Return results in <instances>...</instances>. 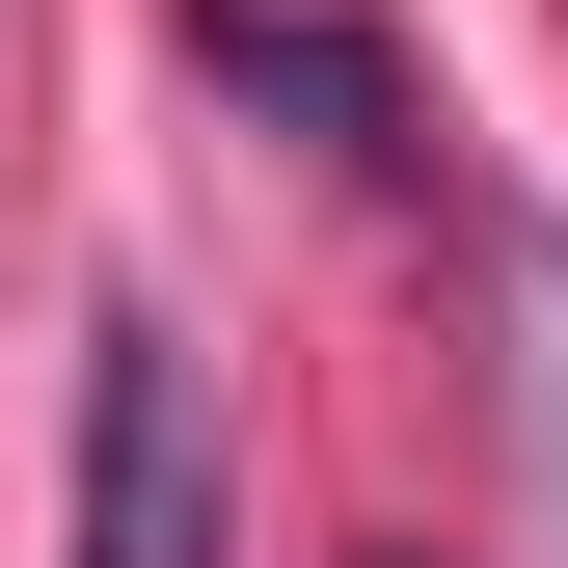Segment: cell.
<instances>
[{"mask_svg": "<svg viewBox=\"0 0 568 568\" xmlns=\"http://www.w3.org/2000/svg\"><path fill=\"white\" fill-rule=\"evenodd\" d=\"M82 568H217V379L190 325H82Z\"/></svg>", "mask_w": 568, "mask_h": 568, "instance_id": "6da1fadb", "label": "cell"}, {"mask_svg": "<svg viewBox=\"0 0 568 568\" xmlns=\"http://www.w3.org/2000/svg\"><path fill=\"white\" fill-rule=\"evenodd\" d=\"M190 54H217L244 109H298L325 163H406V82H379V54H352V28H298V0H190Z\"/></svg>", "mask_w": 568, "mask_h": 568, "instance_id": "7a4b0ae2", "label": "cell"}, {"mask_svg": "<svg viewBox=\"0 0 568 568\" xmlns=\"http://www.w3.org/2000/svg\"><path fill=\"white\" fill-rule=\"evenodd\" d=\"M406 568H434V541H406Z\"/></svg>", "mask_w": 568, "mask_h": 568, "instance_id": "3957f363", "label": "cell"}]
</instances>
